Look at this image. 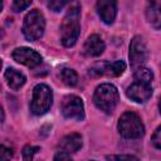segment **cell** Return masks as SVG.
Instances as JSON below:
<instances>
[{"mask_svg":"<svg viewBox=\"0 0 161 161\" xmlns=\"http://www.w3.org/2000/svg\"><path fill=\"white\" fill-rule=\"evenodd\" d=\"M80 8L77 0H73V5L68 9L62 25H60V36L64 47H72L78 40L80 33Z\"/></svg>","mask_w":161,"mask_h":161,"instance_id":"obj_1","label":"cell"},{"mask_svg":"<svg viewBox=\"0 0 161 161\" xmlns=\"http://www.w3.org/2000/svg\"><path fill=\"white\" fill-rule=\"evenodd\" d=\"M118 91L111 83H103L94 91V104L104 113H112L118 103Z\"/></svg>","mask_w":161,"mask_h":161,"instance_id":"obj_2","label":"cell"},{"mask_svg":"<svg viewBox=\"0 0 161 161\" xmlns=\"http://www.w3.org/2000/svg\"><path fill=\"white\" fill-rule=\"evenodd\" d=\"M117 128L122 137L130 140L140 138L145 133V126L135 112H125L118 119Z\"/></svg>","mask_w":161,"mask_h":161,"instance_id":"obj_3","label":"cell"},{"mask_svg":"<svg viewBox=\"0 0 161 161\" xmlns=\"http://www.w3.org/2000/svg\"><path fill=\"white\" fill-rule=\"evenodd\" d=\"M45 29V19L40 10L34 9L30 10L24 18L23 23V34L29 42H35L40 39L44 34Z\"/></svg>","mask_w":161,"mask_h":161,"instance_id":"obj_4","label":"cell"},{"mask_svg":"<svg viewBox=\"0 0 161 161\" xmlns=\"http://www.w3.org/2000/svg\"><path fill=\"white\" fill-rule=\"evenodd\" d=\"M53 103L52 89L47 84H36L33 89V98L30 102V111L35 116H42L47 113Z\"/></svg>","mask_w":161,"mask_h":161,"instance_id":"obj_5","label":"cell"},{"mask_svg":"<svg viewBox=\"0 0 161 161\" xmlns=\"http://www.w3.org/2000/svg\"><path fill=\"white\" fill-rule=\"evenodd\" d=\"M130 63L133 69L142 67L148 58V49L142 36L136 35L130 43Z\"/></svg>","mask_w":161,"mask_h":161,"instance_id":"obj_6","label":"cell"},{"mask_svg":"<svg viewBox=\"0 0 161 161\" xmlns=\"http://www.w3.org/2000/svg\"><path fill=\"white\" fill-rule=\"evenodd\" d=\"M60 111L65 118L82 121L84 119V104L82 98L74 94H69L63 98Z\"/></svg>","mask_w":161,"mask_h":161,"instance_id":"obj_7","label":"cell"},{"mask_svg":"<svg viewBox=\"0 0 161 161\" xmlns=\"http://www.w3.org/2000/svg\"><path fill=\"white\" fill-rule=\"evenodd\" d=\"M13 58L20 64H24L29 68H34L42 63V55L35 52L34 49L26 48V47H20L16 48L13 52Z\"/></svg>","mask_w":161,"mask_h":161,"instance_id":"obj_8","label":"cell"},{"mask_svg":"<svg viewBox=\"0 0 161 161\" xmlns=\"http://www.w3.org/2000/svg\"><path fill=\"white\" fill-rule=\"evenodd\" d=\"M126 94L128 98L137 103H143L148 101L152 96V87L151 83H143V82H137L135 80L126 91Z\"/></svg>","mask_w":161,"mask_h":161,"instance_id":"obj_9","label":"cell"},{"mask_svg":"<svg viewBox=\"0 0 161 161\" xmlns=\"http://www.w3.org/2000/svg\"><path fill=\"white\" fill-rule=\"evenodd\" d=\"M97 13L103 23L112 24L117 15V0H98Z\"/></svg>","mask_w":161,"mask_h":161,"instance_id":"obj_10","label":"cell"},{"mask_svg":"<svg viewBox=\"0 0 161 161\" xmlns=\"http://www.w3.org/2000/svg\"><path fill=\"white\" fill-rule=\"evenodd\" d=\"M146 19L153 29H161V0L147 1Z\"/></svg>","mask_w":161,"mask_h":161,"instance_id":"obj_11","label":"cell"},{"mask_svg":"<svg viewBox=\"0 0 161 161\" xmlns=\"http://www.w3.org/2000/svg\"><path fill=\"white\" fill-rule=\"evenodd\" d=\"M104 50V42L97 34H92L87 38L83 45V53L87 57H98Z\"/></svg>","mask_w":161,"mask_h":161,"instance_id":"obj_12","label":"cell"},{"mask_svg":"<svg viewBox=\"0 0 161 161\" xmlns=\"http://www.w3.org/2000/svg\"><path fill=\"white\" fill-rule=\"evenodd\" d=\"M60 151L68 152V153H73L77 152L80 147H82V136L79 133H69L67 136H64L59 145H58Z\"/></svg>","mask_w":161,"mask_h":161,"instance_id":"obj_13","label":"cell"},{"mask_svg":"<svg viewBox=\"0 0 161 161\" xmlns=\"http://www.w3.org/2000/svg\"><path fill=\"white\" fill-rule=\"evenodd\" d=\"M4 77H5V79H6L8 86H9L11 89H14V91L21 88V87L24 86L25 80H26L25 75H24L23 73H20L19 70L14 69V68H8V69L5 70V73H4Z\"/></svg>","mask_w":161,"mask_h":161,"instance_id":"obj_14","label":"cell"},{"mask_svg":"<svg viewBox=\"0 0 161 161\" xmlns=\"http://www.w3.org/2000/svg\"><path fill=\"white\" fill-rule=\"evenodd\" d=\"M125 70H126V63L123 60H116L113 63H104L103 64V74L118 77Z\"/></svg>","mask_w":161,"mask_h":161,"instance_id":"obj_15","label":"cell"},{"mask_svg":"<svg viewBox=\"0 0 161 161\" xmlns=\"http://www.w3.org/2000/svg\"><path fill=\"white\" fill-rule=\"evenodd\" d=\"M60 79L68 87H74L78 83V75H77L75 70H73L70 68H64L60 70Z\"/></svg>","mask_w":161,"mask_h":161,"instance_id":"obj_16","label":"cell"},{"mask_svg":"<svg viewBox=\"0 0 161 161\" xmlns=\"http://www.w3.org/2000/svg\"><path fill=\"white\" fill-rule=\"evenodd\" d=\"M135 80L137 82H143V83H151V80L153 79V73L151 69L145 68V67H140L137 69H135V74H133Z\"/></svg>","mask_w":161,"mask_h":161,"instance_id":"obj_17","label":"cell"},{"mask_svg":"<svg viewBox=\"0 0 161 161\" xmlns=\"http://www.w3.org/2000/svg\"><path fill=\"white\" fill-rule=\"evenodd\" d=\"M43 1L52 11H59L64 8L68 0H43Z\"/></svg>","mask_w":161,"mask_h":161,"instance_id":"obj_18","label":"cell"},{"mask_svg":"<svg viewBox=\"0 0 161 161\" xmlns=\"http://www.w3.org/2000/svg\"><path fill=\"white\" fill-rule=\"evenodd\" d=\"M39 150H40V148H39L38 146H30V145L25 146V147L23 148V158H24V160H33L34 155H35Z\"/></svg>","mask_w":161,"mask_h":161,"instance_id":"obj_19","label":"cell"},{"mask_svg":"<svg viewBox=\"0 0 161 161\" xmlns=\"http://www.w3.org/2000/svg\"><path fill=\"white\" fill-rule=\"evenodd\" d=\"M30 4H31V0H13V10L19 13L26 9Z\"/></svg>","mask_w":161,"mask_h":161,"instance_id":"obj_20","label":"cell"},{"mask_svg":"<svg viewBox=\"0 0 161 161\" xmlns=\"http://www.w3.org/2000/svg\"><path fill=\"white\" fill-rule=\"evenodd\" d=\"M151 141L156 148H161V126H158L156 128V131L153 132V135L151 137Z\"/></svg>","mask_w":161,"mask_h":161,"instance_id":"obj_21","label":"cell"},{"mask_svg":"<svg viewBox=\"0 0 161 161\" xmlns=\"http://www.w3.org/2000/svg\"><path fill=\"white\" fill-rule=\"evenodd\" d=\"M13 157V152H11V148H8L5 147L4 145L0 146V160L5 161V160H9Z\"/></svg>","mask_w":161,"mask_h":161,"instance_id":"obj_22","label":"cell"},{"mask_svg":"<svg viewBox=\"0 0 161 161\" xmlns=\"http://www.w3.org/2000/svg\"><path fill=\"white\" fill-rule=\"evenodd\" d=\"M107 158H112V160H137L136 156L132 155H118V156H107Z\"/></svg>","mask_w":161,"mask_h":161,"instance_id":"obj_23","label":"cell"},{"mask_svg":"<svg viewBox=\"0 0 161 161\" xmlns=\"http://www.w3.org/2000/svg\"><path fill=\"white\" fill-rule=\"evenodd\" d=\"M54 160H70V153L64 152V151H59V153H57L54 156Z\"/></svg>","mask_w":161,"mask_h":161,"instance_id":"obj_24","label":"cell"},{"mask_svg":"<svg viewBox=\"0 0 161 161\" xmlns=\"http://www.w3.org/2000/svg\"><path fill=\"white\" fill-rule=\"evenodd\" d=\"M158 109H160V113H161V97L158 99Z\"/></svg>","mask_w":161,"mask_h":161,"instance_id":"obj_25","label":"cell"}]
</instances>
